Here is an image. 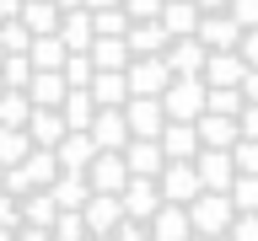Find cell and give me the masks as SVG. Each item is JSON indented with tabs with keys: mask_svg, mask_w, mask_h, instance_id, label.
Returning a JSON list of instances; mask_svg holds the SVG:
<instances>
[{
	"mask_svg": "<svg viewBox=\"0 0 258 241\" xmlns=\"http://www.w3.org/2000/svg\"><path fill=\"white\" fill-rule=\"evenodd\" d=\"M59 75H64V86H86V80H92V59H86V54H64Z\"/></svg>",
	"mask_w": 258,
	"mask_h": 241,
	"instance_id": "obj_38",
	"label": "cell"
},
{
	"mask_svg": "<svg viewBox=\"0 0 258 241\" xmlns=\"http://www.w3.org/2000/svg\"><path fill=\"white\" fill-rule=\"evenodd\" d=\"M124 177H129V166L118 150H92V161H86V188L92 193H118Z\"/></svg>",
	"mask_w": 258,
	"mask_h": 241,
	"instance_id": "obj_6",
	"label": "cell"
},
{
	"mask_svg": "<svg viewBox=\"0 0 258 241\" xmlns=\"http://www.w3.org/2000/svg\"><path fill=\"white\" fill-rule=\"evenodd\" d=\"M48 193H54V204H59V209H81L92 188H86V172H59L54 182H48Z\"/></svg>",
	"mask_w": 258,
	"mask_h": 241,
	"instance_id": "obj_30",
	"label": "cell"
},
{
	"mask_svg": "<svg viewBox=\"0 0 258 241\" xmlns=\"http://www.w3.org/2000/svg\"><path fill=\"white\" fill-rule=\"evenodd\" d=\"M27 43H32V32L22 27L16 16H6V22H0V48H6V54H27Z\"/></svg>",
	"mask_w": 258,
	"mask_h": 241,
	"instance_id": "obj_36",
	"label": "cell"
},
{
	"mask_svg": "<svg viewBox=\"0 0 258 241\" xmlns=\"http://www.w3.org/2000/svg\"><path fill=\"white\" fill-rule=\"evenodd\" d=\"M27 112H32V102H27V91H22V86H6V91H0V124H27Z\"/></svg>",
	"mask_w": 258,
	"mask_h": 241,
	"instance_id": "obj_33",
	"label": "cell"
},
{
	"mask_svg": "<svg viewBox=\"0 0 258 241\" xmlns=\"http://www.w3.org/2000/svg\"><path fill=\"white\" fill-rule=\"evenodd\" d=\"M54 6H59V11H70V6H81V0H54Z\"/></svg>",
	"mask_w": 258,
	"mask_h": 241,
	"instance_id": "obj_51",
	"label": "cell"
},
{
	"mask_svg": "<svg viewBox=\"0 0 258 241\" xmlns=\"http://www.w3.org/2000/svg\"><path fill=\"white\" fill-rule=\"evenodd\" d=\"M194 38H199L205 48H237L242 27H237L226 11H199V22H194Z\"/></svg>",
	"mask_w": 258,
	"mask_h": 241,
	"instance_id": "obj_12",
	"label": "cell"
},
{
	"mask_svg": "<svg viewBox=\"0 0 258 241\" xmlns=\"http://www.w3.org/2000/svg\"><path fill=\"white\" fill-rule=\"evenodd\" d=\"M118 6H124L129 22H156V11H161V0H118Z\"/></svg>",
	"mask_w": 258,
	"mask_h": 241,
	"instance_id": "obj_44",
	"label": "cell"
},
{
	"mask_svg": "<svg viewBox=\"0 0 258 241\" xmlns=\"http://www.w3.org/2000/svg\"><path fill=\"white\" fill-rule=\"evenodd\" d=\"M16 166L27 172V182H32V188H48V182L59 177V161H54V150H43V145H32V150L16 161Z\"/></svg>",
	"mask_w": 258,
	"mask_h": 241,
	"instance_id": "obj_27",
	"label": "cell"
},
{
	"mask_svg": "<svg viewBox=\"0 0 258 241\" xmlns=\"http://www.w3.org/2000/svg\"><path fill=\"white\" fill-rule=\"evenodd\" d=\"M86 134H92L97 150H124L129 124H124V112H118V107H97V112H92V124H86Z\"/></svg>",
	"mask_w": 258,
	"mask_h": 241,
	"instance_id": "obj_11",
	"label": "cell"
},
{
	"mask_svg": "<svg viewBox=\"0 0 258 241\" xmlns=\"http://www.w3.org/2000/svg\"><path fill=\"white\" fill-rule=\"evenodd\" d=\"M16 209H22V225H54V214H59V204H54V193L48 188H27L22 198H16Z\"/></svg>",
	"mask_w": 258,
	"mask_h": 241,
	"instance_id": "obj_23",
	"label": "cell"
},
{
	"mask_svg": "<svg viewBox=\"0 0 258 241\" xmlns=\"http://www.w3.org/2000/svg\"><path fill=\"white\" fill-rule=\"evenodd\" d=\"M118 156H124L129 177H156L161 166H167V156H161V145H156V140H140V134H129Z\"/></svg>",
	"mask_w": 258,
	"mask_h": 241,
	"instance_id": "obj_14",
	"label": "cell"
},
{
	"mask_svg": "<svg viewBox=\"0 0 258 241\" xmlns=\"http://www.w3.org/2000/svg\"><path fill=\"white\" fill-rule=\"evenodd\" d=\"M237 59L247 64V70H258V27H242V38H237Z\"/></svg>",
	"mask_w": 258,
	"mask_h": 241,
	"instance_id": "obj_43",
	"label": "cell"
},
{
	"mask_svg": "<svg viewBox=\"0 0 258 241\" xmlns=\"http://www.w3.org/2000/svg\"><path fill=\"white\" fill-rule=\"evenodd\" d=\"M0 91H6V80H0Z\"/></svg>",
	"mask_w": 258,
	"mask_h": 241,
	"instance_id": "obj_53",
	"label": "cell"
},
{
	"mask_svg": "<svg viewBox=\"0 0 258 241\" xmlns=\"http://www.w3.org/2000/svg\"><path fill=\"white\" fill-rule=\"evenodd\" d=\"M226 198H231L237 214L258 209V172H237V177H231V188H226Z\"/></svg>",
	"mask_w": 258,
	"mask_h": 241,
	"instance_id": "obj_31",
	"label": "cell"
},
{
	"mask_svg": "<svg viewBox=\"0 0 258 241\" xmlns=\"http://www.w3.org/2000/svg\"><path fill=\"white\" fill-rule=\"evenodd\" d=\"M118 204H124V214H135V220H151V214H156V204H161L156 177H124Z\"/></svg>",
	"mask_w": 258,
	"mask_h": 241,
	"instance_id": "obj_9",
	"label": "cell"
},
{
	"mask_svg": "<svg viewBox=\"0 0 258 241\" xmlns=\"http://www.w3.org/2000/svg\"><path fill=\"white\" fill-rule=\"evenodd\" d=\"M194 134H199V145L231 150V145H237V118H226V112H199V118H194Z\"/></svg>",
	"mask_w": 258,
	"mask_h": 241,
	"instance_id": "obj_19",
	"label": "cell"
},
{
	"mask_svg": "<svg viewBox=\"0 0 258 241\" xmlns=\"http://www.w3.org/2000/svg\"><path fill=\"white\" fill-rule=\"evenodd\" d=\"M113 241H151V225L135 220V214H124V220L113 225Z\"/></svg>",
	"mask_w": 258,
	"mask_h": 241,
	"instance_id": "obj_41",
	"label": "cell"
},
{
	"mask_svg": "<svg viewBox=\"0 0 258 241\" xmlns=\"http://www.w3.org/2000/svg\"><path fill=\"white\" fill-rule=\"evenodd\" d=\"M27 75H32L27 54H6V59H0V80H6V86H27Z\"/></svg>",
	"mask_w": 258,
	"mask_h": 241,
	"instance_id": "obj_37",
	"label": "cell"
},
{
	"mask_svg": "<svg viewBox=\"0 0 258 241\" xmlns=\"http://www.w3.org/2000/svg\"><path fill=\"white\" fill-rule=\"evenodd\" d=\"M64 54H70V48L59 43V32H38V38L27 43V59H32V70H59V64H64Z\"/></svg>",
	"mask_w": 258,
	"mask_h": 241,
	"instance_id": "obj_29",
	"label": "cell"
},
{
	"mask_svg": "<svg viewBox=\"0 0 258 241\" xmlns=\"http://www.w3.org/2000/svg\"><path fill=\"white\" fill-rule=\"evenodd\" d=\"M237 91H242V102H258V70H242V86H237Z\"/></svg>",
	"mask_w": 258,
	"mask_h": 241,
	"instance_id": "obj_48",
	"label": "cell"
},
{
	"mask_svg": "<svg viewBox=\"0 0 258 241\" xmlns=\"http://www.w3.org/2000/svg\"><path fill=\"white\" fill-rule=\"evenodd\" d=\"M124 27H129L124 6H97V11H92V32H108V38H124Z\"/></svg>",
	"mask_w": 258,
	"mask_h": 241,
	"instance_id": "obj_35",
	"label": "cell"
},
{
	"mask_svg": "<svg viewBox=\"0 0 258 241\" xmlns=\"http://www.w3.org/2000/svg\"><path fill=\"white\" fill-rule=\"evenodd\" d=\"M16 22H22L32 38H38V32H54V27H59V6H54V0H22Z\"/></svg>",
	"mask_w": 258,
	"mask_h": 241,
	"instance_id": "obj_28",
	"label": "cell"
},
{
	"mask_svg": "<svg viewBox=\"0 0 258 241\" xmlns=\"http://www.w3.org/2000/svg\"><path fill=\"white\" fill-rule=\"evenodd\" d=\"M237 134L242 140H258V102H242L237 107Z\"/></svg>",
	"mask_w": 258,
	"mask_h": 241,
	"instance_id": "obj_45",
	"label": "cell"
},
{
	"mask_svg": "<svg viewBox=\"0 0 258 241\" xmlns=\"http://www.w3.org/2000/svg\"><path fill=\"white\" fill-rule=\"evenodd\" d=\"M145 225H151V241H188V236H194L188 209H183V204H167V198L156 204V214H151Z\"/></svg>",
	"mask_w": 258,
	"mask_h": 241,
	"instance_id": "obj_15",
	"label": "cell"
},
{
	"mask_svg": "<svg viewBox=\"0 0 258 241\" xmlns=\"http://www.w3.org/2000/svg\"><path fill=\"white\" fill-rule=\"evenodd\" d=\"M86 241H113V230H108V236H86Z\"/></svg>",
	"mask_w": 258,
	"mask_h": 241,
	"instance_id": "obj_52",
	"label": "cell"
},
{
	"mask_svg": "<svg viewBox=\"0 0 258 241\" xmlns=\"http://www.w3.org/2000/svg\"><path fill=\"white\" fill-rule=\"evenodd\" d=\"M92 134L86 129H64V140L54 145V161H59V172H86V161H92Z\"/></svg>",
	"mask_w": 258,
	"mask_h": 241,
	"instance_id": "obj_17",
	"label": "cell"
},
{
	"mask_svg": "<svg viewBox=\"0 0 258 241\" xmlns=\"http://www.w3.org/2000/svg\"><path fill=\"white\" fill-rule=\"evenodd\" d=\"M22 91H27L32 107H59V96H64V75H59V70H32Z\"/></svg>",
	"mask_w": 258,
	"mask_h": 241,
	"instance_id": "obj_22",
	"label": "cell"
},
{
	"mask_svg": "<svg viewBox=\"0 0 258 241\" xmlns=\"http://www.w3.org/2000/svg\"><path fill=\"white\" fill-rule=\"evenodd\" d=\"M156 22L167 27V38H188L194 22H199V6H194V0H161Z\"/></svg>",
	"mask_w": 258,
	"mask_h": 241,
	"instance_id": "obj_24",
	"label": "cell"
},
{
	"mask_svg": "<svg viewBox=\"0 0 258 241\" xmlns=\"http://www.w3.org/2000/svg\"><path fill=\"white\" fill-rule=\"evenodd\" d=\"M16 225H22V209H16L11 193H0V236H11Z\"/></svg>",
	"mask_w": 258,
	"mask_h": 241,
	"instance_id": "obj_46",
	"label": "cell"
},
{
	"mask_svg": "<svg viewBox=\"0 0 258 241\" xmlns=\"http://www.w3.org/2000/svg\"><path fill=\"white\" fill-rule=\"evenodd\" d=\"M92 112H97V102H92V91H86V86H64V96H59L64 129H86V124H92Z\"/></svg>",
	"mask_w": 258,
	"mask_h": 241,
	"instance_id": "obj_25",
	"label": "cell"
},
{
	"mask_svg": "<svg viewBox=\"0 0 258 241\" xmlns=\"http://www.w3.org/2000/svg\"><path fill=\"white\" fill-rule=\"evenodd\" d=\"M124 43H129V54H161L167 48V27L161 22H129Z\"/></svg>",
	"mask_w": 258,
	"mask_h": 241,
	"instance_id": "obj_26",
	"label": "cell"
},
{
	"mask_svg": "<svg viewBox=\"0 0 258 241\" xmlns=\"http://www.w3.org/2000/svg\"><path fill=\"white\" fill-rule=\"evenodd\" d=\"M156 188L167 204H188L194 193H199V172H194V161H167L156 172Z\"/></svg>",
	"mask_w": 258,
	"mask_h": 241,
	"instance_id": "obj_7",
	"label": "cell"
},
{
	"mask_svg": "<svg viewBox=\"0 0 258 241\" xmlns=\"http://www.w3.org/2000/svg\"><path fill=\"white\" fill-rule=\"evenodd\" d=\"M81 220H86V236H108L113 225L124 220V204H118V193H86V204H81Z\"/></svg>",
	"mask_w": 258,
	"mask_h": 241,
	"instance_id": "obj_8",
	"label": "cell"
},
{
	"mask_svg": "<svg viewBox=\"0 0 258 241\" xmlns=\"http://www.w3.org/2000/svg\"><path fill=\"white\" fill-rule=\"evenodd\" d=\"M183 209H188V225L199 230V236H226V225H231V214H237L226 193H210V188H199Z\"/></svg>",
	"mask_w": 258,
	"mask_h": 241,
	"instance_id": "obj_1",
	"label": "cell"
},
{
	"mask_svg": "<svg viewBox=\"0 0 258 241\" xmlns=\"http://www.w3.org/2000/svg\"><path fill=\"white\" fill-rule=\"evenodd\" d=\"M156 145H161V156H167V161H194L199 134H194L188 118H167V124H161V134H156Z\"/></svg>",
	"mask_w": 258,
	"mask_h": 241,
	"instance_id": "obj_13",
	"label": "cell"
},
{
	"mask_svg": "<svg viewBox=\"0 0 258 241\" xmlns=\"http://www.w3.org/2000/svg\"><path fill=\"white\" fill-rule=\"evenodd\" d=\"M48 236H54V241H86V220H81V209H59L54 225H48Z\"/></svg>",
	"mask_w": 258,
	"mask_h": 241,
	"instance_id": "obj_34",
	"label": "cell"
},
{
	"mask_svg": "<svg viewBox=\"0 0 258 241\" xmlns=\"http://www.w3.org/2000/svg\"><path fill=\"white\" fill-rule=\"evenodd\" d=\"M226 16L237 27H258V0H226Z\"/></svg>",
	"mask_w": 258,
	"mask_h": 241,
	"instance_id": "obj_42",
	"label": "cell"
},
{
	"mask_svg": "<svg viewBox=\"0 0 258 241\" xmlns=\"http://www.w3.org/2000/svg\"><path fill=\"white\" fill-rule=\"evenodd\" d=\"M6 241H54V236H48L43 225H16V230H11Z\"/></svg>",
	"mask_w": 258,
	"mask_h": 241,
	"instance_id": "obj_47",
	"label": "cell"
},
{
	"mask_svg": "<svg viewBox=\"0 0 258 241\" xmlns=\"http://www.w3.org/2000/svg\"><path fill=\"white\" fill-rule=\"evenodd\" d=\"M205 54L210 48L199 43V38H167V48H161V59H167V70H172V75H199V64H205Z\"/></svg>",
	"mask_w": 258,
	"mask_h": 241,
	"instance_id": "obj_16",
	"label": "cell"
},
{
	"mask_svg": "<svg viewBox=\"0 0 258 241\" xmlns=\"http://www.w3.org/2000/svg\"><path fill=\"white\" fill-rule=\"evenodd\" d=\"M194 172H199V188L226 193V188H231V177H237V166H231V150L199 145V150H194Z\"/></svg>",
	"mask_w": 258,
	"mask_h": 241,
	"instance_id": "obj_4",
	"label": "cell"
},
{
	"mask_svg": "<svg viewBox=\"0 0 258 241\" xmlns=\"http://www.w3.org/2000/svg\"><path fill=\"white\" fill-rule=\"evenodd\" d=\"M199 11H226V0H194Z\"/></svg>",
	"mask_w": 258,
	"mask_h": 241,
	"instance_id": "obj_49",
	"label": "cell"
},
{
	"mask_svg": "<svg viewBox=\"0 0 258 241\" xmlns=\"http://www.w3.org/2000/svg\"><path fill=\"white\" fill-rule=\"evenodd\" d=\"M86 91H92V102H97V107H124L129 80H124V70H92Z\"/></svg>",
	"mask_w": 258,
	"mask_h": 241,
	"instance_id": "obj_20",
	"label": "cell"
},
{
	"mask_svg": "<svg viewBox=\"0 0 258 241\" xmlns=\"http://www.w3.org/2000/svg\"><path fill=\"white\" fill-rule=\"evenodd\" d=\"M231 166H237V172H258V140H242V134H237V145H231Z\"/></svg>",
	"mask_w": 258,
	"mask_h": 241,
	"instance_id": "obj_40",
	"label": "cell"
},
{
	"mask_svg": "<svg viewBox=\"0 0 258 241\" xmlns=\"http://www.w3.org/2000/svg\"><path fill=\"white\" fill-rule=\"evenodd\" d=\"M124 80H129V91H135V96H161V86L172 80V70H167L161 54H129Z\"/></svg>",
	"mask_w": 258,
	"mask_h": 241,
	"instance_id": "obj_3",
	"label": "cell"
},
{
	"mask_svg": "<svg viewBox=\"0 0 258 241\" xmlns=\"http://www.w3.org/2000/svg\"><path fill=\"white\" fill-rule=\"evenodd\" d=\"M161 112L194 124V118L205 112V80H199V75H172L167 86H161Z\"/></svg>",
	"mask_w": 258,
	"mask_h": 241,
	"instance_id": "obj_2",
	"label": "cell"
},
{
	"mask_svg": "<svg viewBox=\"0 0 258 241\" xmlns=\"http://www.w3.org/2000/svg\"><path fill=\"white\" fill-rule=\"evenodd\" d=\"M226 241H258V209H247V214H231V225H226Z\"/></svg>",
	"mask_w": 258,
	"mask_h": 241,
	"instance_id": "obj_39",
	"label": "cell"
},
{
	"mask_svg": "<svg viewBox=\"0 0 258 241\" xmlns=\"http://www.w3.org/2000/svg\"><path fill=\"white\" fill-rule=\"evenodd\" d=\"M118 112H124L129 134H140V140H156L161 124H167V112H161V96H135V91H129Z\"/></svg>",
	"mask_w": 258,
	"mask_h": 241,
	"instance_id": "obj_5",
	"label": "cell"
},
{
	"mask_svg": "<svg viewBox=\"0 0 258 241\" xmlns=\"http://www.w3.org/2000/svg\"><path fill=\"white\" fill-rule=\"evenodd\" d=\"M22 129H27V140L43 145V150H54V145L64 140V118H59V107H32Z\"/></svg>",
	"mask_w": 258,
	"mask_h": 241,
	"instance_id": "obj_18",
	"label": "cell"
},
{
	"mask_svg": "<svg viewBox=\"0 0 258 241\" xmlns=\"http://www.w3.org/2000/svg\"><path fill=\"white\" fill-rule=\"evenodd\" d=\"M0 59H6V48H0Z\"/></svg>",
	"mask_w": 258,
	"mask_h": 241,
	"instance_id": "obj_54",
	"label": "cell"
},
{
	"mask_svg": "<svg viewBox=\"0 0 258 241\" xmlns=\"http://www.w3.org/2000/svg\"><path fill=\"white\" fill-rule=\"evenodd\" d=\"M242 70L247 64L237 59V48H210L205 64H199V80L205 86H242Z\"/></svg>",
	"mask_w": 258,
	"mask_h": 241,
	"instance_id": "obj_10",
	"label": "cell"
},
{
	"mask_svg": "<svg viewBox=\"0 0 258 241\" xmlns=\"http://www.w3.org/2000/svg\"><path fill=\"white\" fill-rule=\"evenodd\" d=\"M32 150L27 140V129H16V124H0V166H16V161Z\"/></svg>",
	"mask_w": 258,
	"mask_h": 241,
	"instance_id": "obj_32",
	"label": "cell"
},
{
	"mask_svg": "<svg viewBox=\"0 0 258 241\" xmlns=\"http://www.w3.org/2000/svg\"><path fill=\"white\" fill-rule=\"evenodd\" d=\"M86 59H92V70H124L129 64V43L124 38H108V32H92Z\"/></svg>",
	"mask_w": 258,
	"mask_h": 241,
	"instance_id": "obj_21",
	"label": "cell"
},
{
	"mask_svg": "<svg viewBox=\"0 0 258 241\" xmlns=\"http://www.w3.org/2000/svg\"><path fill=\"white\" fill-rule=\"evenodd\" d=\"M188 241H226V236H199V230H194V236H188Z\"/></svg>",
	"mask_w": 258,
	"mask_h": 241,
	"instance_id": "obj_50",
	"label": "cell"
}]
</instances>
